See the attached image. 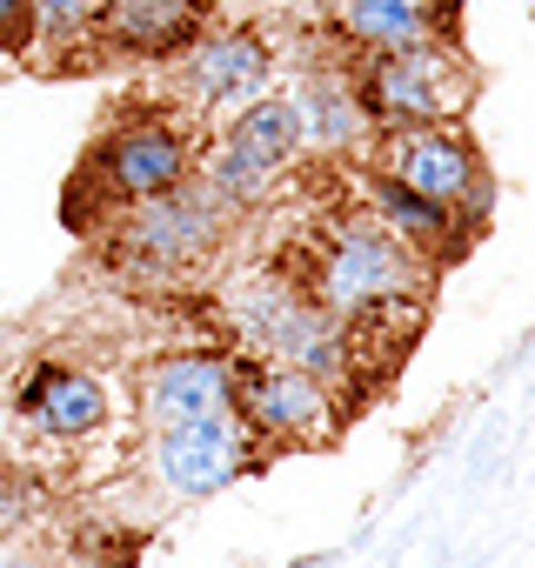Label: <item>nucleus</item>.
Returning <instances> with one entry per match:
<instances>
[{"label":"nucleus","instance_id":"obj_13","mask_svg":"<svg viewBox=\"0 0 535 568\" xmlns=\"http://www.w3.org/2000/svg\"><path fill=\"white\" fill-rule=\"evenodd\" d=\"M362 187H369L375 221H382V227H395L415 254H442V247H455V221H462V214H448V207H435V201L408 194V187H402V181H388L382 168H375Z\"/></svg>","mask_w":535,"mask_h":568},{"label":"nucleus","instance_id":"obj_1","mask_svg":"<svg viewBox=\"0 0 535 568\" xmlns=\"http://www.w3.org/2000/svg\"><path fill=\"white\" fill-rule=\"evenodd\" d=\"M295 288L342 322L388 302H415V247L382 221H342L309 247V261L295 267Z\"/></svg>","mask_w":535,"mask_h":568},{"label":"nucleus","instance_id":"obj_2","mask_svg":"<svg viewBox=\"0 0 535 568\" xmlns=\"http://www.w3.org/2000/svg\"><path fill=\"white\" fill-rule=\"evenodd\" d=\"M475 74L442 48H395V54H375L355 81V101L369 114V128H422V121H448L462 101H468Z\"/></svg>","mask_w":535,"mask_h":568},{"label":"nucleus","instance_id":"obj_12","mask_svg":"<svg viewBox=\"0 0 535 568\" xmlns=\"http://www.w3.org/2000/svg\"><path fill=\"white\" fill-rule=\"evenodd\" d=\"M448 0H342V34L369 54H395V48H428L442 41Z\"/></svg>","mask_w":535,"mask_h":568},{"label":"nucleus","instance_id":"obj_17","mask_svg":"<svg viewBox=\"0 0 535 568\" xmlns=\"http://www.w3.org/2000/svg\"><path fill=\"white\" fill-rule=\"evenodd\" d=\"M28 8H34V34L48 41H81L101 21V0H28Z\"/></svg>","mask_w":535,"mask_h":568},{"label":"nucleus","instance_id":"obj_3","mask_svg":"<svg viewBox=\"0 0 535 568\" xmlns=\"http://www.w3.org/2000/svg\"><path fill=\"white\" fill-rule=\"evenodd\" d=\"M234 415L248 435L282 442V448H309L335 435V402L329 382L289 368V362H234Z\"/></svg>","mask_w":535,"mask_h":568},{"label":"nucleus","instance_id":"obj_8","mask_svg":"<svg viewBox=\"0 0 535 568\" xmlns=\"http://www.w3.org/2000/svg\"><path fill=\"white\" fill-rule=\"evenodd\" d=\"M14 408H21V422L41 428L48 442H88V435L108 428V388H101L94 375H81V368H61V362H41V368L21 382Z\"/></svg>","mask_w":535,"mask_h":568},{"label":"nucleus","instance_id":"obj_18","mask_svg":"<svg viewBox=\"0 0 535 568\" xmlns=\"http://www.w3.org/2000/svg\"><path fill=\"white\" fill-rule=\"evenodd\" d=\"M28 41H34V8L28 0H0V48L21 54Z\"/></svg>","mask_w":535,"mask_h":568},{"label":"nucleus","instance_id":"obj_15","mask_svg":"<svg viewBox=\"0 0 535 568\" xmlns=\"http://www.w3.org/2000/svg\"><path fill=\"white\" fill-rule=\"evenodd\" d=\"M295 121H302V148H322V154L355 148V141L369 134V114H362L355 88H342V81H315V88L295 101Z\"/></svg>","mask_w":535,"mask_h":568},{"label":"nucleus","instance_id":"obj_5","mask_svg":"<svg viewBox=\"0 0 535 568\" xmlns=\"http://www.w3.org/2000/svg\"><path fill=\"white\" fill-rule=\"evenodd\" d=\"M214 241H221V201L208 194V181L201 187L174 181V187L148 194L134 207V221H128V254L148 261V267H161V274L208 261Z\"/></svg>","mask_w":535,"mask_h":568},{"label":"nucleus","instance_id":"obj_6","mask_svg":"<svg viewBox=\"0 0 535 568\" xmlns=\"http://www.w3.org/2000/svg\"><path fill=\"white\" fill-rule=\"evenodd\" d=\"M241 468H248V428H241L234 408L194 415V422H174V428H154V475L181 501L228 488Z\"/></svg>","mask_w":535,"mask_h":568},{"label":"nucleus","instance_id":"obj_10","mask_svg":"<svg viewBox=\"0 0 535 568\" xmlns=\"http://www.w3.org/2000/svg\"><path fill=\"white\" fill-rule=\"evenodd\" d=\"M94 34H108L121 54H181L208 34L194 0H101Z\"/></svg>","mask_w":535,"mask_h":568},{"label":"nucleus","instance_id":"obj_16","mask_svg":"<svg viewBox=\"0 0 535 568\" xmlns=\"http://www.w3.org/2000/svg\"><path fill=\"white\" fill-rule=\"evenodd\" d=\"M268 187H275V174H268L261 161H248V154H234V148L221 141V154L208 161V194H214L221 207H248V201H261Z\"/></svg>","mask_w":535,"mask_h":568},{"label":"nucleus","instance_id":"obj_7","mask_svg":"<svg viewBox=\"0 0 535 568\" xmlns=\"http://www.w3.org/2000/svg\"><path fill=\"white\" fill-rule=\"evenodd\" d=\"M94 181L108 187V201H148L188 181V141L168 121H134L94 148Z\"/></svg>","mask_w":535,"mask_h":568},{"label":"nucleus","instance_id":"obj_14","mask_svg":"<svg viewBox=\"0 0 535 568\" xmlns=\"http://www.w3.org/2000/svg\"><path fill=\"white\" fill-rule=\"evenodd\" d=\"M228 148L261 161L268 174H282L295 154H302V121H295V101H248L228 128Z\"/></svg>","mask_w":535,"mask_h":568},{"label":"nucleus","instance_id":"obj_19","mask_svg":"<svg viewBox=\"0 0 535 568\" xmlns=\"http://www.w3.org/2000/svg\"><path fill=\"white\" fill-rule=\"evenodd\" d=\"M0 568H41V561H21V555H8V561H0Z\"/></svg>","mask_w":535,"mask_h":568},{"label":"nucleus","instance_id":"obj_9","mask_svg":"<svg viewBox=\"0 0 535 568\" xmlns=\"http://www.w3.org/2000/svg\"><path fill=\"white\" fill-rule=\"evenodd\" d=\"M141 402H148L154 428H174V422H194V415H221V408H234V362L228 355H168V362L148 368Z\"/></svg>","mask_w":535,"mask_h":568},{"label":"nucleus","instance_id":"obj_11","mask_svg":"<svg viewBox=\"0 0 535 568\" xmlns=\"http://www.w3.org/2000/svg\"><path fill=\"white\" fill-rule=\"evenodd\" d=\"M188 94L194 101H248L261 94L268 81V41L248 34V28H228V34H201L188 48Z\"/></svg>","mask_w":535,"mask_h":568},{"label":"nucleus","instance_id":"obj_4","mask_svg":"<svg viewBox=\"0 0 535 568\" xmlns=\"http://www.w3.org/2000/svg\"><path fill=\"white\" fill-rule=\"evenodd\" d=\"M382 174L402 181L408 194H422V201L462 214V221L482 207V161H475V148H468L455 128H442V121L388 128V141H382Z\"/></svg>","mask_w":535,"mask_h":568}]
</instances>
